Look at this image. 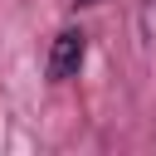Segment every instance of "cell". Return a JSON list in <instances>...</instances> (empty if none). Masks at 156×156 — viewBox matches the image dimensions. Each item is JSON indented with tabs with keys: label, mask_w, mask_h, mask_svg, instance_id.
I'll list each match as a JSON object with an SVG mask.
<instances>
[{
	"label": "cell",
	"mask_w": 156,
	"mask_h": 156,
	"mask_svg": "<svg viewBox=\"0 0 156 156\" xmlns=\"http://www.w3.org/2000/svg\"><path fill=\"white\" fill-rule=\"evenodd\" d=\"M73 5H98V0H73Z\"/></svg>",
	"instance_id": "obj_3"
},
{
	"label": "cell",
	"mask_w": 156,
	"mask_h": 156,
	"mask_svg": "<svg viewBox=\"0 0 156 156\" xmlns=\"http://www.w3.org/2000/svg\"><path fill=\"white\" fill-rule=\"evenodd\" d=\"M83 58H88V34H83L78 24L58 29L54 44H49V63H44V68H49V83H68V78H78Z\"/></svg>",
	"instance_id": "obj_1"
},
{
	"label": "cell",
	"mask_w": 156,
	"mask_h": 156,
	"mask_svg": "<svg viewBox=\"0 0 156 156\" xmlns=\"http://www.w3.org/2000/svg\"><path fill=\"white\" fill-rule=\"evenodd\" d=\"M141 44H156V0L141 5Z\"/></svg>",
	"instance_id": "obj_2"
}]
</instances>
